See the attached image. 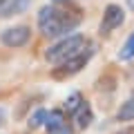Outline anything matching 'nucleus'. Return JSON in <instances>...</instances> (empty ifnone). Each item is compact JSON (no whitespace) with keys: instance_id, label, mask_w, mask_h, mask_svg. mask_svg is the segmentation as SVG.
<instances>
[{"instance_id":"1","label":"nucleus","mask_w":134,"mask_h":134,"mask_svg":"<svg viewBox=\"0 0 134 134\" xmlns=\"http://www.w3.org/2000/svg\"><path fill=\"white\" fill-rule=\"evenodd\" d=\"M81 18L78 5H74L72 0H56L38 11V29L47 38L69 36V31L81 25Z\"/></svg>"},{"instance_id":"2","label":"nucleus","mask_w":134,"mask_h":134,"mask_svg":"<svg viewBox=\"0 0 134 134\" xmlns=\"http://www.w3.org/2000/svg\"><path fill=\"white\" fill-rule=\"evenodd\" d=\"M85 47H87V40H85L83 34H69V36H65L63 40H58L56 45H52V47L47 49V54H45V58H47L49 63H54V65H60L67 58H72V56H76L78 52H83Z\"/></svg>"},{"instance_id":"3","label":"nucleus","mask_w":134,"mask_h":134,"mask_svg":"<svg viewBox=\"0 0 134 134\" xmlns=\"http://www.w3.org/2000/svg\"><path fill=\"white\" fill-rule=\"evenodd\" d=\"M92 54H94V49H83V52H78L76 56H72V58H67L65 63H60L58 67H54V78H67V76H74V74H78L83 69V67L90 63V58H92Z\"/></svg>"},{"instance_id":"4","label":"nucleus","mask_w":134,"mask_h":134,"mask_svg":"<svg viewBox=\"0 0 134 134\" xmlns=\"http://www.w3.org/2000/svg\"><path fill=\"white\" fill-rule=\"evenodd\" d=\"M29 36H31L29 27L18 25V27H7L5 31L0 34V40H2V45H7V47H23V45L29 43Z\"/></svg>"},{"instance_id":"5","label":"nucleus","mask_w":134,"mask_h":134,"mask_svg":"<svg viewBox=\"0 0 134 134\" xmlns=\"http://www.w3.org/2000/svg\"><path fill=\"white\" fill-rule=\"evenodd\" d=\"M125 20V11L119 5H107L103 11V20H100V34H110L116 27H121Z\"/></svg>"},{"instance_id":"6","label":"nucleus","mask_w":134,"mask_h":134,"mask_svg":"<svg viewBox=\"0 0 134 134\" xmlns=\"http://www.w3.org/2000/svg\"><path fill=\"white\" fill-rule=\"evenodd\" d=\"M29 5V0H5L2 5H0V16H5V18H9V16H16L20 14V11H25Z\"/></svg>"},{"instance_id":"7","label":"nucleus","mask_w":134,"mask_h":134,"mask_svg":"<svg viewBox=\"0 0 134 134\" xmlns=\"http://www.w3.org/2000/svg\"><path fill=\"white\" fill-rule=\"evenodd\" d=\"M74 119H76V125L81 130H85V127H90V123H92V107H90V103L87 100H83L81 103V107H78L76 112H74Z\"/></svg>"},{"instance_id":"8","label":"nucleus","mask_w":134,"mask_h":134,"mask_svg":"<svg viewBox=\"0 0 134 134\" xmlns=\"http://www.w3.org/2000/svg\"><path fill=\"white\" fill-rule=\"evenodd\" d=\"M119 121H134V92L125 98V103H121L119 112H116Z\"/></svg>"},{"instance_id":"9","label":"nucleus","mask_w":134,"mask_h":134,"mask_svg":"<svg viewBox=\"0 0 134 134\" xmlns=\"http://www.w3.org/2000/svg\"><path fill=\"white\" fill-rule=\"evenodd\" d=\"M45 125H47V132H54V130L67 125V119H65V114H63L60 110H52V112H47V121H45Z\"/></svg>"},{"instance_id":"10","label":"nucleus","mask_w":134,"mask_h":134,"mask_svg":"<svg viewBox=\"0 0 134 134\" xmlns=\"http://www.w3.org/2000/svg\"><path fill=\"white\" fill-rule=\"evenodd\" d=\"M119 58L121 60H132L134 58V31L127 36V40L123 43V47L119 49Z\"/></svg>"},{"instance_id":"11","label":"nucleus","mask_w":134,"mask_h":134,"mask_svg":"<svg viewBox=\"0 0 134 134\" xmlns=\"http://www.w3.org/2000/svg\"><path fill=\"white\" fill-rule=\"evenodd\" d=\"M83 96L78 94V92H74V94H69L67 96V100H65V107H67V112H69V114H74V112L78 110V107H81V103H83Z\"/></svg>"},{"instance_id":"12","label":"nucleus","mask_w":134,"mask_h":134,"mask_svg":"<svg viewBox=\"0 0 134 134\" xmlns=\"http://www.w3.org/2000/svg\"><path fill=\"white\" fill-rule=\"evenodd\" d=\"M45 121H47V110H36L29 119V127H40L45 125Z\"/></svg>"},{"instance_id":"13","label":"nucleus","mask_w":134,"mask_h":134,"mask_svg":"<svg viewBox=\"0 0 134 134\" xmlns=\"http://www.w3.org/2000/svg\"><path fill=\"white\" fill-rule=\"evenodd\" d=\"M47 134H72V127L69 125H63V127L54 130V132H47Z\"/></svg>"},{"instance_id":"14","label":"nucleus","mask_w":134,"mask_h":134,"mask_svg":"<svg viewBox=\"0 0 134 134\" xmlns=\"http://www.w3.org/2000/svg\"><path fill=\"white\" fill-rule=\"evenodd\" d=\"M116 134H134V125H130V127H123V130H119Z\"/></svg>"},{"instance_id":"15","label":"nucleus","mask_w":134,"mask_h":134,"mask_svg":"<svg viewBox=\"0 0 134 134\" xmlns=\"http://www.w3.org/2000/svg\"><path fill=\"white\" fill-rule=\"evenodd\" d=\"M2 123H5V110L0 107V127H2Z\"/></svg>"},{"instance_id":"16","label":"nucleus","mask_w":134,"mask_h":134,"mask_svg":"<svg viewBox=\"0 0 134 134\" xmlns=\"http://www.w3.org/2000/svg\"><path fill=\"white\" fill-rule=\"evenodd\" d=\"M127 5H130V9H134V0H127Z\"/></svg>"},{"instance_id":"17","label":"nucleus","mask_w":134,"mask_h":134,"mask_svg":"<svg viewBox=\"0 0 134 134\" xmlns=\"http://www.w3.org/2000/svg\"><path fill=\"white\" fill-rule=\"evenodd\" d=\"M2 2H5V0H0V5H2Z\"/></svg>"}]
</instances>
